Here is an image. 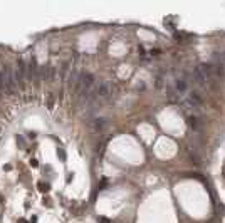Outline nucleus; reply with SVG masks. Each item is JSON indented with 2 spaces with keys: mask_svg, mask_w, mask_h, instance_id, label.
<instances>
[{
  "mask_svg": "<svg viewBox=\"0 0 225 223\" xmlns=\"http://www.w3.org/2000/svg\"><path fill=\"white\" fill-rule=\"evenodd\" d=\"M112 92V86L109 81H99V82L94 84V97L96 101H103L108 99Z\"/></svg>",
  "mask_w": 225,
  "mask_h": 223,
  "instance_id": "obj_1",
  "label": "nucleus"
},
{
  "mask_svg": "<svg viewBox=\"0 0 225 223\" xmlns=\"http://www.w3.org/2000/svg\"><path fill=\"white\" fill-rule=\"evenodd\" d=\"M181 102L187 106L188 109H193V111H198V109L202 107V99H200V96H198L197 92H192V91H188L187 94L181 96Z\"/></svg>",
  "mask_w": 225,
  "mask_h": 223,
  "instance_id": "obj_2",
  "label": "nucleus"
},
{
  "mask_svg": "<svg viewBox=\"0 0 225 223\" xmlns=\"http://www.w3.org/2000/svg\"><path fill=\"white\" fill-rule=\"evenodd\" d=\"M106 126H108V119H106V118H96V119L93 121V128H94L96 131L104 129Z\"/></svg>",
  "mask_w": 225,
  "mask_h": 223,
  "instance_id": "obj_3",
  "label": "nucleus"
},
{
  "mask_svg": "<svg viewBox=\"0 0 225 223\" xmlns=\"http://www.w3.org/2000/svg\"><path fill=\"white\" fill-rule=\"evenodd\" d=\"M29 74H27V77L29 79H32V77H34V75L37 74V64H35V59H34V57H32V59H30V62H29Z\"/></svg>",
  "mask_w": 225,
  "mask_h": 223,
  "instance_id": "obj_4",
  "label": "nucleus"
},
{
  "mask_svg": "<svg viewBox=\"0 0 225 223\" xmlns=\"http://www.w3.org/2000/svg\"><path fill=\"white\" fill-rule=\"evenodd\" d=\"M188 124L193 128V131H200V121H198L197 116H190L188 118Z\"/></svg>",
  "mask_w": 225,
  "mask_h": 223,
  "instance_id": "obj_5",
  "label": "nucleus"
},
{
  "mask_svg": "<svg viewBox=\"0 0 225 223\" xmlns=\"http://www.w3.org/2000/svg\"><path fill=\"white\" fill-rule=\"evenodd\" d=\"M5 89V79H3V71H0V92Z\"/></svg>",
  "mask_w": 225,
  "mask_h": 223,
  "instance_id": "obj_6",
  "label": "nucleus"
},
{
  "mask_svg": "<svg viewBox=\"0 0 225 223\" xmlns=\"http://www.w3.org/2000/svg\"><path fill=\"white\" fill-rule=\"evenodd\" d=\"M39 188L40 191H49V185H44V183H39Z\"/></svg>",
  "mask_w": 225,
  "mask_h": 223,
  "instance_id": "obj_7",
  "label": "nucleus"
},
{
  "mask_svg": "<svg viewBox=\"0 0 225 223\" xmlns=\"http://www.w3.org/2000/svg\"><path fill=\"white\" fill-rule=\"evenodd\" d=\"M47 106H49V107H52V106H54V96H52V94L49 96V102H47Z\"/></svg>",
  "mask_w": 225,
  "mask_h": 223,
  "instance_id": "obj_8",
  "label": "nucleus"
},
{
  "mask_svg": "<svg viewBox=\"0 0 225 223\" xmlns=\"http://www.w3.org/2000/svg\"><path fill=\"white\" fill-rule=\"evenodd\" d=\"M30 164H32V166H34V168H37V166H39L37 159H30Z\"/></svg>",
  "mask_w": 225,
  "mask_h": 223,
  "instance_id": "obj_9",
  "label": "nucleus"
},
{
  "mask_svg": "<svg viewBox=\"0 0 225 223\" xmlns=\"http://www.w3.org/2000/svg\"><path fill=\"white\" fill-rule=\"evenodd\" d=\"M59 156H61V158H62V159H66V153H64V151H62V149H59Z\"/></svg>",
  "mask_w": 225,
  "mask_h": 223,
  "instance_id": "obj_10",
  "label": "nucleus"
}]
</instances>
